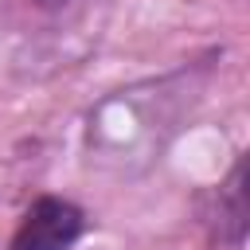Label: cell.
<instances>
[{"label":"cell","mask_w":250,"mask_h":250,"mask_svg":"<svg viewBox=\"0 0 250 250\" xmlns=\"http://www.w3.org/2000/svg\"><path fill=\"white\" fill-rule=\"evenodd\" d=\"M82 230H86V215L78 203L43 195L23 211L8 250H70Z\"/></svg>","instance_id":"cell-1"},{"label":"cell","mask_w":250,"mask_h":250,"mask_svg":"<svg viewBox=\"0 0 250 250\" xmlns=\"http://www.w3.org/2000/svg\"><path fill=\"white\" fill-rule=\"evenodd\" d=\"M27 4H35V8H66L74 0H27Z\"/></svg>","instance_id":"cell-2"}]
</instances>
